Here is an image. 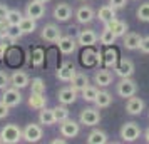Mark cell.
<instances>
[{
  "label": "cell",
  "mask_w": 149,
  "mask_h": 144,
  "mask_svg": "<svg viewBox=\"0 0 149 144\" xmlns=\"http://www.w3.org/2000/svg\"><path fill=\"white\" fill-rule=\"evenodd\" d=\"M0 139L5 144H15L22 139V129L17 124H5L0 131Z\"/></svg>",
  "instance_id": "cell-1"
},
{
  "label": "cell",
  "mask_w": 149,
  "mask_h": 144,
  "mask_svg": "<svg viewBox=\"0 0 149 144\" xmlns=\"http://www.w3.org/2000/svg\"><path fill=\"white\" fill-rule=\"evenodd\" d=\"M79 122L82 126H89V127H94L101 122V112L97 107H86L81 111L79 114Z\"/></svg>",
  "instance_id": "cell-2"
},
{
  "label": "cell",
  "mask_w": 149,
  "mask_h": 144,
  "mask_svg": "<svg viewBox=\"0 0 149 144\" xmlns=\"http://www.w3.org/2000/svg\"><path fill=\"white\" fill-rule=\"evenodd\" d=\"M119 134H121V139L124 143H134L141 137V127L136 122H124Z\"/></svg>",
  "instance_id": "cell-3"
},
{
  "label": "cell",
  "mask_w": 149,
  "mask_h": 144,
  "mask_svg": "<svg viewBox=\"0 0 149 144\" xmlns=\"http://www.w3.org/2000/svg\"><path fill=\"white\" fill-rule=\"evenodd\" d=\"M44 136V129H42L40 122L39 124H27L24 129H22V139L27 141V143H39Z\"/></svg>",
  "instance_id": "cell-4"
},
{
  "label": "cell",
  "mask_w": 149,
  "mask_h": 144,
  "mask_svg": "<svg viewBox=\"0 0 149 144\" xmlns=\"http://www.w3.org/2000/svg\"><path fill=\"white\" fill-rule=\"evenodd\" d=\"M136 92H137V84L131 77H121V81L117 82V96L127 99V97L134 96Z\"/></svg>",
  "instance_id": "cell-5"
},
{
  "label": "cell",
  "mask_w": 149,
  "mask_h": 144,
  "mask_svg": "<svg viewBox=\"0 0 149 144\" xmlns=\"http://www.w3.org/2000/svg\"><path fill=\"white\" fill-rule=\"evenodd\" d=\"M86 50L81 54V62L86 67H95L97 64H102V54L94 50L92 47H84Z\"/></svg>",
  "instance_id": "cell-6"
},
{
  "label": "cell",
  "mask_w": 149,
  "mask_h": 144,
  "mask_svg": "<svg viewBox=\"0 0 149 144\" xmlns=\"http://www.w3.org/2000/svg\"><path fill=\"white\" fill-rule=\"evenodd\" d=\"M2 101L7 104L8 107H17L19 104L22 102V94H20V89L17 87H5L3 89V94H2Z\"/></svg>",
  "instance_id": "cell-7"
},
{
  "label": "cell",
  "mask_w": 149,
  "mask_h": 144,
  "mask_svg": "<svg viewBox=\"0 0 149 144\" xmlns=\"http://www.w3.org/2000/svg\"><path fill=\"white\" fill-rule=\"evenodd\" d=\"M79 132H81V122H77L70 117L64 119L61 122V134L64 137H75Z\"/></svg>",
  "instance_id": "cell-8"
},
{
  "label": "cell",
  "mask_w": 149,
  "mask_h": 144,
  "mask_svg": "<svg viewBox=\"0 0 149 144\" xmlns=\"http://www.w3.org/2000/svg\"><path fill=\"white\" fill-rule=\"evenodd\" d=\"M61 29L57 27L55 24H47V25H44V29H42V32H40V37H42V40H45V42H50V44H55V42L61 39Z\"/></svg>",
  "instance_id": "cell-9"
},
{
  "label": "cell",
  "mask_w": 149,
  "mask_h": 144,
  "mask_svg": "<svg viewBox=\"0 0 149 144\" xmlns=\"http://www.w3.org/2000/svg\"><path fill=\"white\" fill-rule=\"evenodd\" d=\"M25 15L34 19V20H39V19H42L45 15V5L42 2H39V0H32L25 7Z\"/></svg>",
  "instance_id": "cell-10"
},
{
  "label": "cell",
  "mask_w": 149,
  "mask_h": 144,
  "mask_svg": "<svg viewBox=\"0 0 149 144\" xmlns=\"http://www.w3.org/2000/svg\"><path fill=\"white\" fill-rule=\"evenodd\" d=\"M57 45H59V50H61L64 55H70L75 52V47H77V40L70 35H61V39L57 40Z\"/></svg>",
  "instance_id": "cell-11"
},
{
  "label": "cell",
  "mask_w": 149,
  "mask_h": 144,
  "mask_svg": "<svg viewBox=\"0 0 149 144\" xmlns=\"http://www.w3.org/2000/svg\"><path fill=\"white\" fill-rule=\"evenodd\" d=\"M112 81H114V74L111 70H107V67L99 69L94 74V84L97 87H109L112 84Z\"/></svg>",
  "instance_id": "cell-12"
},
{
  "label": "cell",
  "mask_w": 149,
  "mask_h": 144,
  "mask_svg": "<svg viewBox=\"0 0 149 144\" xmlns=\"http://www.w3.org/2000/svg\"><path fill=\"white\" fill-rule=\"evenodd\" d=\"M97 39L99 37H97V34H95L92 29H84L77 35V44L82 45V47H92L95 42H97Z\"/></svg>",
  "instance_id": "cell-13"
},
{
  "label": "cell",
  "mask_w": 149,
  "mask_h": 144,
  "mask_svg": "<svg viewBox=\"0 0 149 144\" xmlns=\"http://www.w3.org/2000/svg\"><path fill=\"white\" fill-rule=\"evenodd\" d=\"M142 111H144V101L141 97L134 96L127 97V102H126V112L131 114V116H139Z\"/></svg>",
  "instance_id": "cell-14"
},
{
  "label": "cell",
  "mask_w": 149,
  "mask_h": 144,
  "mask_svg": "<svg viewBox=\"0 0 149 144\" xmlns=\"http://www.w3.org/2000/svg\"><path fill=\"white\" fill-rule=\"evenodd\" d=\"M54 19L57 22H67L70 17H72V7L65 3V2H61V3H57L54 8Z\"/></svg>",
  "instance_id": "cell-15"
},
{
  "label": "cell",
  "mask_w": 149,
  "mask_h": 144,
  "mask_svg": "<svg viewBox=\"0 0 149 144\" xmlns=\"http://www.w3.org/2000/svg\"><path fill=\"white\" fill-rule=\"evenodd\" d=\"M114 70L119 77H131L134 74V62L131 61V59H121L116 64Z\"/></svg>",
  "instance_id": "cell-16"
},
{
  "label": "cell",
  "mask_w": 149,
  "mask_h": 144,
  "mask_svg": "<svg viewBox=\"0 0 149 144\" xmlns=\"http://www.w3.org/2000/svg\"><path fill=\"white\" fill-rule=\"evenodd\" d=\"M77 90L72 89V87H64L57 92V101L59 104H65V106H70V104H74L77 101Z\"/></svg>",
  "instance_id": "cell-17"
},
{
  "label": "cell",
  "mask_w": 149,
  "mask_h": 144,
  "mask_svg": "<svg viewBox=\"0 0 149 144\" xmlns=\"http://www.w3.org/2000/svg\"><path fill=\"white\" fill-rule=\"evenodd\" d=\"M75 67L70 64V62H64L61 67H59V70H57V74H55V77L61 81V82H70V79L75 76Z\"/></svg>",
  "instance_id": "cell-18"
},
{
  "label": "cell",
  "mask_w": 149,
  "mask_h": 144,
  "mask_svg": "<svg viewBox=\"0 0 149 144\" xmlns=\"http://www.w3.org/2000/svg\"><path fill=\"white\" fill-rule=\"evenodd\" d=\"M95 17V12L92 7H89V5H82V7L77 8V12H75V19L79 24H91V22L94 20Z\"/></svg>",
  "instance_id": "cell-19"
},
{
  "label": "cell",
  "mask_w": 149,
  "mask_h": 144,
  "mask_svg": "<svg viewBox=\"0 0 149 144\" xmlns=\"http://www.w3.org/2000/svg\"><path fill=\"white\" fill-rule=\"evenodd\" d=\"M10 84L14 87H17V89H24V87H27L30 84V77L24 70H15L14 74L10 76Z\"/></svg>",
  "instance_id": "cell-20"
},
{
  "label": "cell",
  "mask_w": 149,
  "mask_h": 144,
  "mask_svg": "<svg viewBox=\"0 0 149 144\" xmlns=\"http://www.w3.org/2000/svg\"><path fill=\"white\" fill-rule=\"evenodd\" d=\"M141 42H142V37L139 34H136V32H126L124 34V47L127 49V50H137V49L141 47Z\"/></svg>",
  "instance_id": "cell-21"
},
{
  "label": "cell",
  "mask_w": 149,
  "mask_h": 144,
  "mask_svg": "<svg viewBox=\"0 0 149 144\" xmlns=\"http://www.w3.org/2000/svg\"><path fill=\"white\" fill-rule=\"evenodd\" d=\"M104 27L111 29L112 34H114L116 37H124V34L127 32V24L122 22V20H119V19H112V20L109 22V24H106Z\"/></svg>",
  "instance_id": "cell-22"
},
{
  "label": "cell",
  "mask_w": 149,
  "mask_h": 144,
  "mask_svg": "<svg viewBox=\"0 0 149 144\" xmlns=\"http://www.w3.org/2000/svg\"><path fill=\"white\" fill-rule=\"evenodd\" d=\"M119 62V55H117V50L112 49V45H109V49L104 52V57H102V64L106 65L107 69H114L116 64Z\"/></svg>",
  "instance_id": "cell-23"
},
{
  "label": "cell",
  "mask_w": 149,
  "mask_h": 144,
  "mask_svg": "<svg viewBox=\"0 0 149 144\" xmlns=\"http://www.w3.org/2000/svg\"><path fill=\"white\" fill-rule=\"evenodd\" d=\"M97 17H99V20L106 25V24H109L112 19H116V8L112 7V5H104V7H101L97 10Z\"/></svg>",
  "instance_id": "cell-24"
},
{
  "label": "cell",
  "mask_w": 149,
  "mask_h": 144,
  "mask_svg": "<svg viewBox=\"0 0 149 144\" xmlns=\"http://www.w3.org/2000/svg\"><path fill=\"white\" fill-rule=\"evenodd\" d=\"M86 141H87V144H106L109 141V137L104 131L94 129L87 134V139H86Z\"/></svg>",
  "instance_id": "cell-25"
},
{
  "label": "cell",
  "mask_w": 149,
  "mask_h": 144,
  "mask_svg": "<svg viewBox=\"0 0 149 144\" xmlns=\"http://www.w3.org/2000/svg\"><path fill=\"white\" fill-rule=\"evenodd\" d=\"M39 122L42 126H54L57 121H55L54 116V109H49V107H42L40 112H39Z\"/></svg>",
  "instance_id": "cell-26"
},
{
  "label": "cell",
  "mask_w": 149,
  "mask_h": 144,
  "mask_svg": "<svg viewBox=\"0 0 149 144\" xmlns=\"http://www.w3.org/2000/svg\"><path fill=\"white\" fill-rule=\"evenodd\" d=\"M87 84H89V77L86 76L84 72H75V76L70 79V87L75 89L77 92H81Z\"/></svg>",
  "instance_id": "cell-27"
},
{
  "label": "cell",
  "mask_w": 149,
  "mask_h": 144,
  "mask_svg": "<svg viewBox=\"0 0 149 144\" xmlns=\"http://www.w3.org/2000/svg\"><path fill=\"white\" fill-rule=\"evenodd\" d=\"M29 106L32 109H37L40 111L42 107L47 106V99L44 94H39V92H30V97H29Z\"/></svg>",
  "instance_id": "cell-28"
},
{
  "label": "cell",
  "mask_w": 149,
  "mask_h": 144,
  "mask_svg": "<svg viewBox=\"0 0 149 144\" xmlns=\"http://www.w3.org/2000/svg\"><path fill=\"white\" fill-rule=\"evenodd\" d=\"M94 104H95L97 109H106V107H109V106L112 104V96L109 94L107 90H99Z\"/></svg>",
  "instance_id": "cell-29"
},
{
  "label": "cell",
  "mask_w": 149,
  "mask_h": 144,
  "mask_svg": "<svg viewBox=\"0 0 149 144\" xmlns=\"http://www.w3.org/2000/svg\"><path fill=\"white\" fill-rule=\"evenodd\" d=\"M37 20H34V19H30V17H22V20L20 24L17 25V29L20 30L22 34L25 35V34H32V32H35V29H37V24H35Z\"/></svg>",
  "instance_id": "cell-30"
},
{
  "label": "cell",
  "mask_w": 149,
  "mask_h": 144,
  "mask_svg": "<svg viewBox=\"0 0 149 144\" xmlns=\"http://www.w3.org/2000/svg\"><path fill=\"white\" fill-rule=\"evenodd\" d=\"M97 92H99L97 86H91V84H87V86L81 90V96H82V99H84L86 102H94L95 97H97Z\"/></svg>",
  "instance_id": "cell-31"
},
{
  "label": "cell",
  "mask_w": 149,
  "mask_h": 144,
  "mask_svg": "<svg viewBox=\"0 0 149 144\" xmlns=\"http://www.w3.org/2000/svg\"><path fill=\"white\" fill-rule=\"evenodd\" d=\"M22 17H24V15H22L20 10H17V8H10L8 14H7V17H5V22L8 24V27H17V25L20 24Z\"/></svg>",
  "instance_id": "cell-32"
},
{
  "label": "cell",
  "mask_w": 149,
  "mask_h": 144,
  "mask_svg": "<svg viewBox=\"0 0 149 144\" xmlns=\"http://www.w3.org/2000/svg\"><path fill=\"white\" fill-rule=\"evenodd\" d=\"M116 39H117V37H116V35L112 34V30H111V29H107V27H104L101 37H99L101 44H102V45H106V47H109V45H114Z\"/></svg>",
  "instance_id": "cell-33"
},
{
  "label": "cell",
  "mask_w": 149,
  "mask_h": 144,
  "mask_svg": "<svg viewBox=\"0 0 149 144\" xmlns=\"http://www.w3.org/2000/svg\"><path fill=\"white\" fill-rule=\"evenodd\" d=\"M54 116H55V121H57V122H62L64 119H67V117L70 116V111L67 109L65 104H61V106L54 107Z\"/></svg>",
  "instance_id": "cell-34"
},
{
  "label": "cell",
  "mask_w": 149,
  "mask_h": 144,
  "mask_svg": "<svg viewBox=\"0 0 149 144\" xmlns=\"http://www.w3.org/2000/svg\"><path fill=\"white\" fill-rule=\"evenodd\" d=\"M45 61V52L40 47H37L32 50V65L34 67H42V64Z\"/></svg>",
  "instance_id": "cell-35"
},
{
  "label": "cell",
  "mask_w": 149,
  "mask_h": 144,
  "mask_svg": "<svg viewBox=\"0 0 149 144\" xmlns=\"http://www.w3.org/2000/svg\"><path fill=\"white\" fill-rule=\"evenodd\" d=\"M136 17L141 22H149V2H144V3H141V5L137 7Z\"/></svg>",
  "instance_id": "cell-36"
},
{
  "label": "cell",
  "mask_w": 149,
  "mask_h": 144,
  "mask_svg": "<svg viewBox=\"0 0 149 144\" xmlns=\"http://www.w3.org/2000/svg\"><path fill=\"white\" fill-rule=\"evenodd\" d=\"M30 89L32 92H39V94H45V82L42 81L40 77H34L32 81H30Z\"/></svg>",
  "instance_id": "cell-37"
},
{
  "label": "cell",
  "mask_w": 149,
  "mask_h": 144,
  "mask_svg": "<svg viewBox=\"0 0 149 144\" xmlns=\"http://www.w3.org/2000/svg\"><path fill=\"white\" fill-rule=\"evenodd\" d=\"M10 84V76H8L5 70H0V90H3L5 87H8Z\"/></svg>",
  "instance_id": "cell-38"
},
{
  "label": "cell",
  "mask_w": 149,
  "mask_h": 144,
  "mask_svg": "<svg viewBox=\"0 0 149 144\" xmlns=\"http://www.w3.org/2000/svg\"><path fill=\"white\" fill-rule=\"evenodd\" d=\"M109 5H112L116 10H119V8H124L127 5V0H109Z\"/></svg>",
  "instance_id": "cell-39"
},
{
  "label": "cell",
  "mask_w": 149,
  "mask_h": 144,
  "mask_svg": "<svg viewBox=\"0 0 149 144\" xmlns=\"http://www.w3.org/2000/svg\"><path fill=\"white\" fill-rule=\"evenodd\" d=\"M8 112H10V107L3 101H0V119H5L8 116Z\"/></svg>",
  "instance_id": "cell-40"
},
{
  "label": "cell",
  "mask_w": 149,
  "mask_h": 144,
  "mask_svg": "<svg viewBox=\"0 0 149 144\" xmlns=\"http://www.w3.org/2000/svg\"><path fill=\"white\" fill-rule=\"evenodd\" d=\"M139 50L144 52V54H149V35H148V37H142V42H141Z\"/></svg>",
  "instance_id": "cell-41"
},
{
  "label": "cell",
  "mask_w": 149,
  "mask_h": 144,
  "mask_svg": "<svg viewBox=\"0 0 149 144\" xmlns=\"http://www.w3.org/2000/svg\"><path fill=\"white\" fill-rule=\"evenodd\" d=\"M8 10H10V8H8L7 5H3V3H0V20H5V17H7Z\"/></svg>",
  "instance_id": "cell-42"
},
{
  "label": "cell",
  "mask_w": 149,
  "mask_h": 144,
  "mask_svg": "<svg viewBox=\"0 0 149 144\" xmlns=\"http://www.w3.org/2000/svg\"><path fill=\"white\" fill-rule=\"evenodd\" d=\"M52 144H65V139H54Z\"/></svg>",
  "instance_id": "cell-43"
},
{
  "label": "cell",
  "mask_w": 149,
  "mask_h": 144,
  "mask_svg": "<svg viewBox=\"0 0 149 144\" xmlns=\"http://www.w3.org/2000/svg\"><path fill=\"white\" fill-rule=\"evenodd\" d=\"M144 139H146V143H149V129L144 132Z\"/></svg>",
  "instance_id": "cell-44"
},
{
  "label": "cell",
  "mask_w": 149,
  "mask_h": 144,
  "mask_svg": "<svg viewBox=\"0 0 149 144\" xmlns=\"http://www.w3.org/2000/svg\"><path fill=\"white\" fill-rule=\"evenodd\" d=\"M39 2H42V3H47L49 0H39Z\"/></svg>",
  "instance_id": "cell-45"
},
{
  "label": "cell",
  "mask_w": 149,
  "mask_h": 144,
  "mask_svg": "<svg viewBox=\"0 0 149 144\" xmlns=\"http://www.w3.org/2000/svg\"><path fill=\"white\" fill-rule=\"evenodd\" d=\"M81 2H86V0H81Z\"/></svg>",
  "instance_id": "cell-46"
},
{
  "label": "cell",
  "mask_w": 149,
  "mask_h": 144,
  "mask_svg": "<svg viewBox=\"0 0 149 144\" xmlns=\"http://www.w3.org/2000/svg\"><path fill=\"white\" fill-rule=\"evenodd\" d=\"M0 143H2V139H0Z\"/></svg>",
  "instance_id": "cell-47"
},
{
  "label": "cell",
  "mask_w": 149,
  "mask_h": 144,
  "mask_svg": "<svg viewBox=\"0 0 149 144\" xmlns=\"http://www.w3.org/2000/svg\"><path fill=\"white\" fill-rule=\"evenodd\" d=\"M0 37H2V35H0Z\"/></svg>",
  "instance_id": "cell-48"
}]
</instances>
